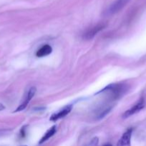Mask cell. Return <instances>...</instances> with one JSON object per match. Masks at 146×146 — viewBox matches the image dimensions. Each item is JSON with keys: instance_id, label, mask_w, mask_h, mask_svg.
I'll list each match as a JSON object with an SVG mask.
<instances>
[{"instance_id": "1", "label": "cell", "mask_w": 146, "mask_h": 146, "mask_svg": "<svg viewBox=\"0 0 146 146\" xmlns=\"http://www.w3.org/2000/svg\"><path fill=\"white\" fill-rule=\"evenodd\" d=\"M130 0H115L104 11L105 16H111L122 9Z\"/></svg>"}, {"instance_id": "2", "label": "cell", "mask_w": 146, "mask_h": 146, "mask_svg": "<svg viewBox=\"0 0 146 146\" xmlns=\"http://www.w3.org/2000/svg\"><path fill=\"white\" fill-rule=\"evenodd\" d=\"M145 107V101L143 99V98H142L140 101L137 102V104L134 106L132 107L131 108H130L129 110H127L126 112L124 113L123 115V118H127L128 117L131 116L133 114L139 112L140 111H141L143 108Z\"/></svg>"}, {"instance_id": "3", "label": "cell", "mask_w": 146, "mask_h": 146, "mask_svg": "<svg viewBox=\"0 0 146 146\" xmlns=\"http://www.w3.org/2000/svg\"><path fill=\"white\" fill-rule=\"evenodd\" d=\"M36 91H37V89H36V88L34 86L31 87V88L29 90L27 95L25 96V98H24V101H23V103L18 107V108H17V109L15 110V112H18V111H22V110H24V108L27 106V105H28V104L29 103V101H31V98H32L33 97H34V96L35 95Z\"/></svg>"}, {"instance_id": "4", "label": "cell", "mask_w": 146, "mask_h": 146, "mask_svg": "<svg viewBox=\"0 0 146 146\" xmlns=\"http://www.w3.org/2000/svg\"><path fill=\"white\" fill-rule=\"evenodd\" d=\"M104 28V24H98V25L95 26L94 27H92L91 29L87 30L85 33L84 34V36H83V38H85L87 40H90L91 38H92L99 31H101L102 29Z\"/></svg>"}, {"instance_id": "5", "label": "cell", "mask_w": 146, "mask_h": 146, "mask_svg": "<svg viewBox=\"0 0 146 146\" xmlns=\"http://www.w3.org/2000/svg\"><path fill=\"white\" fill-rule=\"evenodd\" d=\"M132 133L133 129L130 128L128 129L125 133H124L123 136L121 137L120 140L117 142V146H130V140H131Z\"/></svg>"}, {"instance_id": "6", "label": "cell", "mask_w": 146, "mask_h": 146, "mask_svg": "<svg viewBox=\"0 0 146 146\" xmlns=\"http://www.w3.org/2000/svg\"><path fill=\"white\" fill-rule=\"evenodd\" d=\"M72 105H69L67 106L64 107V108H63L62 110H61V111L52 114V116L50 117V120L52 121H57V120L60 119V118H64V116H66V115L72 111Z\"/></svg>"}, {"instance_id": "7", "label": "cell", "mask_w": 146, "mask_h": 146, "mask_svg": "<svg viewBox=\"0 0 146 146\" xmlns=\"http://www.w3.org/2000/svg\"><path fill=\"white\" fill-rule=\"evenodd\" d=\"M52 51V48L48 44H46V45L42 46L38 51L36 53V55L37 57H44L46 56L50 55V54Z\"/></svg>"}, {"instance_id": "8", "label": "cell", "mask_w": 146, "mask_h": 146, "mask_svg": "<svg viewBox=\"0 0 146 146\" xmlns=\"http://www.w3.org/2000/svg\"><path fill=\"white\" fill-rule=\"evenodd\" d=\"M56 129H57V128H56L55 125H53L52 128H50V129L46 132V133L43 135L42 138H41V140H40V142H39V143L42 144L43 143L47 141L49 138H50L52 136H53V135H54V133H56Z\"/></svg>"}, {"instance_id": "9", "label": "cell", "mask_w": 146, "mask_h": 146, "mask_svg": "<svg viewBox=\"0 0 146 146\" xmlns=\"http://www.w3.org/2000/svg\"><path fill=\"white\" fill-rule=\"evenodd\" d=\"M111 106H107V107H104V108H102V111H100V112L97 113V118H98V119H101V118H103L104 116H105L106 115H107V113H108L109 112H110V111L111 110Z\"/></svg>"}, {"instance_id": "10", "label": "cell", "mask_w": 146, "mask_h": 146, "mask_svg": "<svg viewBox=\"0 0 146 146\" xmlns=\"http://www.w3.org/2000/svg\"><path fill=\"white\" fill-rule=\"evenodd\" d=\"M98 143V138H94L92 139V141L90 142V146H96Z\"/></svg>"}, {"instance_id": "11", "label": "cell", "mask_w": 146, "mask_h": 146, "mask_svg": "<svg viewBox=\"0 0 146 146\" xmlns=\"http://www.w3.org/2000/svg\"><path fill=\"white\" fill-rule=\"evenodd\" d=\"M4 108H5V106H4L3 105V104H0V111H3V110H4Z\"/></svg>"}, {"instance_id": "12", "label": "cell", "mask_w": 146, "mask_h": 146, "mask_svg": "<svg viewBox=\"0 0 146 146\" xmlns=\"http://www.w3.org/2000/svg\"><path fill=\"white\" fill-rule=\"evenodd\" d=\"M103 146H112V145L110 143H107V144H105V145H104Z\"/></svg>"}]
</instances>
